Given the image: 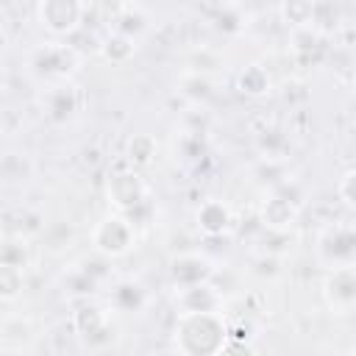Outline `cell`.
<instances>
[{
  "instance_id": "cell-1",
  "label": "cell",
  "mask_w": 356,
  "mask_h": 356,
  "mask_svg": "<svg viewBox=\"0 0 356 356\" xmlns=\"http://www.w3.org/2000/svg\"><path fill=\"white\" fill-rule=\"evenodd\" d=\"M231 328L220 312H186L175 317L172 342L181 356H220Z\"/></svg>"
},
{
  "instance_id": "cell-2",
  "label": "cell",
  "mask_w": 356,
  "mask_h": 356,
  "mask_svg": "<svg viewBox=\"0 0 356 356\" xmlns=\"http://www.w3.org/2000/svg\"><path fill=\"white\" fill-rule=\"evenodd\" d=\"M78 64H81L78 50L64 42H42L28 53V70L39 81H47L53 86H64L78 70Z\"/></svg>"
},
{
  "instance_id": "cell-3",
  "label": "cell",
  "mask_w": 356,
  "mask_h": 356,
  "mask_svg": "<svg viewBox=\"0 0 356 356\" xmlns=\"http://www.w3.org/2000/svg\"><path fill=\"white\" fill-rule=\"evenodd\" d=\"M134 242H136V228H134V220L125 214L111 211L103 220H97L92 228V248L100 256H108V259L125 256L134 248Z\"/></svg>"
},
{
  "instance_id": "cell-4",
  "label": "cell",
  "mask_w": 356,
  "mask_h": 356,
  "mask_svg": "<svg viewBox=\"0 0 356 356\" xmlns=\"http://www.w3.org/2000/svg\"><path fill=\"white\" fill-rule=\"evenodd\" d=\"M147 195H150V189H147L145 178L136 170H117V172H111L108 184H106L108 206L117 214H125L131 220L147 203Z\"/></svg>"
},
{
  "instance_id": "cell-5",
  "label": "cell",
  "mask_w": 356,
  "mask_h": 356,
  "mask_svg": "<svg viewBox=\"0 0 356 356\" xmlns=\"http://www.w3.org/2000/svg\"><path fill=\"white\" fill-rule=\"evenodd\" d=\"M86 6L78 0H42L33 8V17L39 28H44L50 36H72L83 25Z\"/></svg>"
},
{
  "instance_id": "cell-6",
  "label": "cell",
  "mask_w": 356,
  "mask_h": 356,
  "mask_svg": "<svg viewBox=\"0 0 356 356\" xmlns=\"http://www.w3.org/2000/svg\"><path fill=\"white\" fill-rule=\"evenodd\" d=\"M323 298L334 314H356V264L331 267L323 278Z\"/></svg>"
},
{
  "instance_id": "cell-7",
  "label": "cell",
  "mask_w": 356,
  "mask_h": 356,
  "mask_svg": "<svg viewBox=\"0 0 356 356\" xmlns=\"http://www.w3.org/2000/svg\"><path fill=\"white\" fill-rule=\"evenodd\" d=\"M298 214H300V200H292L289 195H284V189H273L259 206L261 225L275 234H286L295 225Z\"/></svg>"
},
{
  "instance_id": "cell-8",
  "label": "cell",
  "mask_w": 356,
  "mask_h": 356,
  "mask_svg": "<svg viewBox=\"0 0 356 356\" xmlns=\"http://www.w3.org/2000/svg\"><path fill=\"white\" fill-rule=\"evenodd\" d=\"M320 256L331 264V267H342V264H353L356 259V228L350 225H331L323 239H320Z\"/></svg>"
},
{
  "instance_id": "cell-9",
  "label": "cell",
  "mask_w": 356,
  "mask_h": 356,
  "mask_svg": "<svg viewBox=\"0 0 356 356\" xmlns=\"http://www.w3.org/2000/svg\"><path fill=\"white\" fill-rule=\"evenodd\" d=\"M195 225H197V231H200L206 239H217V236H225V234L231 231L234 214H231V209H228L225 200L209 197V200H203V203L197 206V211H195Z\"/></svg>"
},
{
  "instance_id": "cell-10",
  "label": "cell",
  "mask_w": 356,
  "mask_h": 356,
  "mask_svg": "<svg viewBox=\"0 0 356 356\" xmlns=\"http://www.w3.org/2000/svg\"><path fill=\"white\" fill-rule=\"evenodd\" d=\"M170 275H172V284L178 289H186V286H197V284H209L211 275H214V267L206 256L200 253H181L172 259L170 264Z\"/></svg>"
},
{
  "instance_id": "cell-11",
  "label": "cell",
  "mask_w": 356,
  "mask_h": 356,
  "mask_svg": "<svg viewBox=\"0 0 356 356\" xmlns=\"http://www.w3.org/2000/svg\"><path fill=\"white\" fill-rule=\"evenodd\" d=\"M175 309L178 314L186 312H222V295L209 284H197V286H186L178 289L175 295Z\"/></svg>"
},
{
  "instance_id": "cell-12",
  "label": "cell",
  "mask_w": 356,
  "mask_h": 356,
  "mask_svg": "<svg viewBox=\"0 0 356 356\" xmlns=\"http://www.w3.org/2000/svg\"><path fill=\"white\" fill-rule=\"evenodd\" d=\"M72 325L75 331L86 339V342H97L100 334L108 331V312H103L100 306H81L75 314H72Z\"/></svg>"
},
{
  "instance_id": "cell-13",
  "label": "cell",
  "mask_w": 356,
  "mask_h": 356,
  "mask_svg": "<svg viewBox=\"0 0 356 356\" xmlns=\"http://www.w3.org/2000/svg\"><path fill=\"white\" fill-rule=\"evenodd\" d=\"M100 56L108 61V64H128L134 56H136V39L134 36H125V33H108L103 42H100Z\"/></svg>"
},
{
  "instance_id": "cell-14",
  "label": "cell",
  "mask_w": 356,
  "mask_h": 356,
  "mask_svg": "<svg viewBox=\"0 0 356 356\" xmlns=\"http://www.w3.org/2000/svg\"><path fill=\"white\" fill-rule=\"evenodd\" d=\"M273 81H270V72L261 67V64H248L245 70H239L236 75V89L245 95V97H264L270 92Z\"/></svg>"
},
{
  "instance_id": "cell-15",
  "label": "cell",
  "mask_w": 356,
  "mask_h": 356,
  "mask_svg": "<svg viewBox=\"0 0 356 356\" xmlns=\"http://www.w3.org/2000/svg\"><path fill=\"white\" fill-rule=\"evenodd\" d=\"M156 150H159V145H156L153 134H134L125 145V159L134 167H147V164H153Z\"/></svg>"
},
{
  "instance_id": "cell-16",
  "label": "cell",
  "mask_w": 356,
  "mask_h": 356,
  "mask_svg": "<svg viewBox=\"0 0 356 356\" xmlns=\"http://www.w3.org/2000/svg\"><path fill=\"white\" fill-rule=\"evenodd\" d=\"M47 111H50V117H56V120H64V117H70L72 111H75V89L72 86H53L50 89V95H47Z\"/></svg>"
},
{
  "instance_id": "cell-17",
  "label": "cell",
  "mask_w": 356,
  "mask_h": 356,
  "mask_svg": "<svg viewBox=\"0 0 356 356\" xmlns=\"http://www.w3.org/2000/svg\"><path fill=\"white\" fill-rule=\"evenodd\" d=\"M312 14H314V3H281L278 6V17L292 25V28H303V25H312Z\"/></svg>"
},
{
  "instance_id": "cell-18",
  "label": "cell",
  "mask_w": 356,
  "mask_h": 356,
  "mask_svg": "<svg viewBox=\"0 0 356 356\" xmlns=\"http://www.w3.org/2000/svg\"><path fill=\"white\" fill-rule=\"evenodd\" d=\"M114 306L120 309V312H136L139 306H142V300H145V292H142V286H136V284H120L117 289H114Z\"/></svg>"
},
{
  "instance_id": "cell-19",
  "label": "cell",
  "mask_w": 356,
  "mask_h": 356,
  "mask_svg": "<svg viewBox=\"0 0 356 356\" xmlns=\"http://www.w3.org/2000/svg\"><path fill=\"white\" fill-rule=\"evenodd\" d=\"M22 273L17 267H0V298L3 303H11L22 292Z\"/></svg>"
},
{
  "instance_id": "cell-20",
  "label": "cell",
  "mask_w": 356,
  "mask_h": 356,
  "mask_svg": "<svg viewBox=\"0 0 356 356\" xmlns=\"http://www.w3.org/2000/svg\"><path fill=\"white\" fill-rule=\"evenodd\" d=\"M217 67H220V53L211 50V47H200L189 58V72H195V75H206V72H211Z\"/></svg>"
},
{
  "instance_id": "cell-21",
  "label": "cell",
  "mask_w": 356,
  "mask_h": 356,
  "mask_svg": "<svg viewBox=\"0 0 356 356\" xmlns=\"http://www.w3.org/2000/svg\"><path fill=\"white\" fill-rule=\"evenodd\" d=\"M337 197L348 206V209H356V167L345 170L337 181Z\"/></svg>"
},
{
  "instance_id": "cell-22",
  "label": "cell",
  "mask_w": 356,
  "mask_h": 356,
  "mask_svg": "<svg viewBox=\"0 0 356 356\" xmlns=\"http://www.w3.org/2000/svg\"><path fill=\"white\" fill-rule=\"evenodd\" d=\"M220 356H256V350H253L250 342H245L239 337H228V342L222 345Z\"/></svg>"
}]
</instances>
